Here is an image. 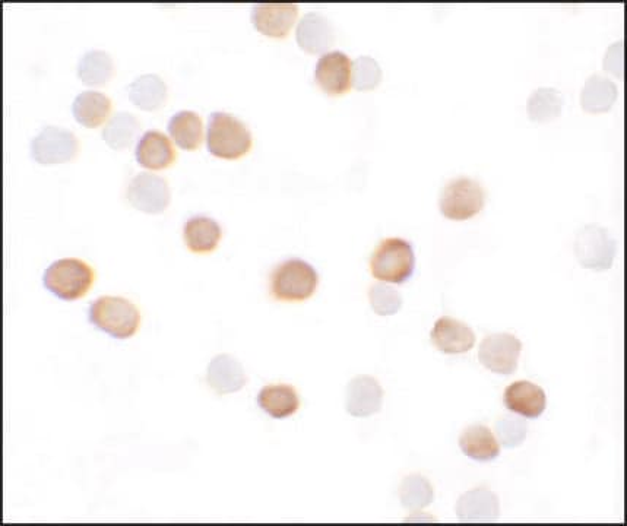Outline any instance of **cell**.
Here are the masks:
<instances>
[{
  "label": "cell",
  "mask_w": 627,
  "mask_h": 526,
  "mask_svg": "<svg viewBox=\"0 0 627 526\" xmlns=\"http://www.w3.org/2000/svg\"><path fill=\"white\" fill-rule=\"evenodd\" d=\"M208 151L223 160H237L252 148V133L233 114L215 112L209 116Z\"/></svg>",
  "instance_id": "obj_1"
},
{
  "label": "cell",
  "mask_w": 627,
  "mask_h": 526,
  "mask_svg": "<svg viewBox=\"0 0 627 526\" xmlns=\"http://www.w3.org/2000/svg\"><path fill=\"white\" fill-rule=\"evenodd\" d=\"M318 287V274L302 259H290L275 266L269 280L271 296L278 301L297 303L310 299Z\"/></svg>",
  "instance_id": "obj_2"
},
{
  "label": "cell",
  "mask_w": 627,
  "mask_h": 526,
  "mask_svg": "<svg viewBox=\"0 0 627 526\" xmlns=\"http://www.w3.org/2000/svg\"><path fill=\"white\" fill-rule=\"evenodd\" d=\"M416 268L413 247L404 239L391 237L380 242L370 259V271L376 280L402 284L410 280Z\"/></svg>",
  "instance_id": "obj_3"
},
{
  "label": "cell",
  "mask_w": 627,
  "mask_h": 526,
  "mask_svg": "<svg viewBox=\"0 0 627 526\" xmlns=\"http://www.w3.org/2000/svg\"><path fill=\"white\" fill-rule=\"evenodd\" d=\"M90 322L101 331L117 339L131 338L138 331V309L131 301L122 297L103 296L90 306Z\"/></svg>",
  "instance_id": "obj_4"
},
{
  "label": "cell",
  "mask_w": 627,
  "mask_h": 526,
  "mask_svg": "<svg viewBox=\"0 0 627 526\" xmlns=\"http://www.w3.org/2000/svg\"><path fill=\"white\" fill-rule=\"evenodd\" d=\"M43 282L59 299L74 301L88 293L94 282V271L81 259H60L46 269Z\"/></svg>",
  "instance_id": "obj_5"
},
{
  "label": "cell",
  "mask_w": 627,
  "mask_h": 526,
  "mask_svg": "<svg viewBox=\"0 0 627 526\" xmlns=\"http://www.w3.org/2000/svg\"><path fill=\"white\" fill-rule=\"evenodd\" d=\"M486 205V192L480 183L468 177L451 180L440 196V211L448 220H471Z\"/></svg>",
  "instance_id": "obj_6"
},
{
  "label": "cell",
  "mask_w": 627,
  "mask_h": 526,
  "mask_svg": "<svg viewBox=\"0 0 627 526\" xmlns=\"http://www.w3.org/2000/svg\"><path fill=\"white\" fill-rule=\"evenodd\" d=\"M575 253L584 268L606 271L613 265L616 242L606 228L589 224L576 236Z\"/></svg>",
  "instance_id": "obj_7"
},
{
  "label": "cell",
  "mask_w": 627,
  "mask_h": 526,
  "mask_svg": "<svg viewBox=\"0 0 627 526\" xmlns=\"http://www.w3.org/2000/svg\"><path fill=\"white\" fill-rule=\"evenodd\" d=\"M79 142L71 131L59 126H46L31 141V155L38 164H62L74 160Z\"/></svg>",
  "instance_id": "obj_8"
},
{
  "label": "cell",
  "mask_w": 627,
  "mask_h": 526,
  "mask_svg": "<svg viewBox=\"0 0 627 526\" xmlns=\"http://www.w3.org/2000/svg\"><path fill=\"white\" fill-rule=\"evenodd\" d=\"M129 204L145 214H161L170 204V188L163 177L139 173L129 182L126 190Z\"/></svg>",
  "instance_id": "obj_9"
},
{
  "label": "cell",
  "mask_w": 627,
  "mask_h": 526,
  "mask_svg": "<svg viewBox=\"0 0 627 526\" xmlns=\"http://www.w3.org/2000/svg\"><path fill=\"white\" fill-rule=\"evenodd\" d=\"M522 342L511 334L489 335L481 342L478 360L490 372L512 375L518 369Z\"/></svg>",
  "instance_id": "obj_10"
},
{
  "label": "cell",
  "mask_w": 627,
  "mask_h": 526,
  "mask_svg": "<svg viewBox=\"0 0 627 526\" xmlns=\"http://www.w3.org/2000/svg\"><path fill=\"white\" fill-rule=\"evenodd\" d=\"M315 79L323 93H348L353 87V60L342 52L326 53L316 65Z\"/></svg>",
  "instance_id": "obj_11"
},
{
  "label": "cell",
  "mask_w": 627,
  "mask_h": 526,
  "mask_svg": "<svg viewBox=\"0 0 627 526\" xmlns=\"http://www.w3.org/2000/svg\"><path fill=\"white\" fill-rule=\"evenodd\" d=\"M299 15V6L294 3H264L252 9L253 25L266 37L284 38L288 36Z\"/></svg>",
  "instance_id": "obj_12"
},
{
  "label": "cell",
  "mask_w": 627,
  "mask_h": 526,
  "mask_svg": "<svg viewBox=\"0 0 627 526\" xmlns=\"http://www.w3.org/2000/svg\"><path fill=\"white\" fill-rule=\"evenodd\" d=\"M382 386L372 376H357L348 383L345 410L356 418L378 414L383 404Z\"/></svg>",
  "instance_id": "obj_13"
},
{
  "label": "cell",
  "mask_w": 627,
  "mask_h": 526,
  "mask_svg": "<svg viewBox=\"0 0 627 526\" xmlns=\"http://www.w3.org/2000/svg\"><path fill=\"white\" fill-rule=\"evenodd\" d=\"M430 338L437 350L443 354L468 353L475 345L473 329L449 316L436 320Z\"/></svg>",
  "instance_id": "obj_14"
},
{
  "label": "cell",
  "mask_w": 627,
  "mask_h": 526,
  "mask_svg": "<svg viewBox=\"0 0 627 526\" xmlns=\"http://www.w3.org/2000/svg\"><path fill=\"white\" fill-rule=\"evenodd\" d=\"M296 40L304 52L309 55H321L334 46V27L328 18L318 12H310L304 15L297 25Z\"/></svg>",
  "instance_id": "obj_15"
},
{
  "label": "cell",
  "mask_w": 627,
  "mask_h": 526,
  "mask_svg": "<svg viewBox=\"0 0 627 526\" xmlns=\"http://www.w3.org/2000/svg\"><path fill=\"white\" fill-rule=\"evenodd\" d=\"M455 512L462 522H494L500 515L499 497L486 487L467 491L456 502Z\"/></svg>",
  "instance_id": "obj_16"
},
{
  "label": "cell",
  "mask_w": 627,
  "mask_h": 526,
  "mask_svg": "<svg viewBox=\"0 0 627 526\" xmlns=\"http://www.w3.org/2000/svg\"><path fill=\"white\" fill-rule=\"evenodd\" d=\"M503 402L512 413L525 418H538L546 411L547 396L540 386L528 380H519L506 388Z\"/></svg>",
  "instance_id": "obj_17"
},
{
  "label": "cell",
  "mask_w": 627,
  "mask_h": 526,
  "mask_svg": "<svg viewBox=\"0 0 627 526\" xmlns=\"http://www.w3.org/2000/svg\"><path fill=\"white\" fill-rule=\"evenodd\" d=\"M135 157L144 169L163 170L174 163L176 152L164 133L147 131L136 145Z\"/></svg>",
  "instance_id": "obj_18"
},
{
  "label": "cell",
  "mask_w": 627,
  "mask_h": 526,
  "mask_svg": "<svg viewBox=\"0 0 627 526\" xmlns=\"http://www.w3.org/2000/svg\"><path fill=\"white\" fill-rule=\"evenodd\" d=\"M246 382L242 364L236 358L223 354L209 363L207 383L215 394H234V392H239Z\"/></svg>",
  "instance_id": "obj_19"
},
{
  "label": "cell",
  "mask_w": 627,
  "mask_h": 526,
  "mask_svg": "<svg viewBox=\"0 0 627 526\" xmlns=\"http://www.w3.org/2000/svg\"><path fill=\"white\" fill-rule=\"evenodd\" d=\"M258 404L266 414L275 420L291 417L299 411L300 398L291 385H266L258 396Z\"/></svg>",
  "instance_id": "obj_20"
},
{
  "label": "cell",
  "mask_w": 627,
  "mask_h": 526,
  "mask_svg": "<svg viewBox=\"0 0 627 526\" xmlns=\"http://www.w3.org/2000/svg\"><path fill=\"white\" fill-rule=\"evenodd\" d=\"M459 448L468 458L478 462H489L500 455V446L492 430L475 424L459 436Z\"/></svg>",
  "instance_id": "obj_21"
},
{
  "label": "cell",
  "mask_w": 627,
  "mask_h": 526,
  "mask_svg": "<svg viewBox=\"0 0 627 526\" xmlns=\"http://www.w3.org/2000/svg\"><path fill=\"white\" fill-rule=\"evenodd\" d=\"M221 236H223V231L217 221L208 217L190 218L183 230L186 246L190 252L199 253V255L214 252L220 243Z\"/></svg>",
  "instance_id": "obj_22"
},
{
  "label": "cell",
  "mask_w": 627,
  "mask_h": 526,
  "mask_svg": "<svg viewBox=\"0 0 627 526\" xmlns=\"http://www.w3.org/2000/svg\"><path fill=\"white\" fill-rule=\"evenodd\" d=\"M128 97L133 106L144 112H155L167 100V87L157 75L138 76L128 87Z\"/></svg>",
  "instance_id": "obj_23"
},
{
  "label": "cell",
  "mask_w": 627,
  "mask_h": 526,
  "mask_svg": "<svg viewBox=\"0 0 627 526\" xmlns=\"http://www.w3.org/2000/svg\"><path fill=\"white\" fill-rule=\"evenodd\" d=\"M112 110V101L106 94L98 91H84L76 95L72 104V114L76 122L85 128H98Z\"/></svg>",
  "instance_id": "obj_24"
},
{
  "label": "cell",
  "mask_w": 627,
  "mask_h": 526,
  "mask_svg": "<svg viewBox=\"0 0 627 526\" xmlns=\"http://www.w3.org/2000/svg\"><path fill=\"white\" fill-rule=\"evenodd\" d=\"M169 133L177 147L193 151L201 147L204 139V123L201 116L189 110L174 114L169 122Z\"/></svg>",
  "instance_id": "obj_25"
},
{
  "label": "cell",
  "mask_w": 627,
  "mask_h": 526,
  "mask_svg": "<svg viewBox=\"0 0 627 526\" xmlns=\"http://www.w3.org/2000/svg\"><path fill=\"white\" fill-rule=\"evenodd\" d=\"M617 100V87L606 76L592 75L585 82L581 94V106L588 113L610 112Z\"/></svg>",
  "instance_id": "obj_26"
},
{
  "label": "cell",
  "mask_w": 627,
  "mask_h": 526,
  "mask_svg": "<svg viewBox=\"0 0 627 526\" xmlns=\"http://www.w3.org/2000/svg\"><path fill=\"white\" fill-rule=\"evenodd\" d=\"M139 122L133 114L128 112L114 113L104 126L103 141L112 150L120 151L131 147L139 132Z\"/></svg>",
  "instance_id": "obj_27"
},
{
  "label": "cell",
  "mask_w": 627,
  "mask_h": 526,
  "mask_svg": "<svg viewBox=\"0 0 627 526\" xmlns=\"http://www.w3.org/2000/svg\"><path fill=\"white\" fill-rule=\"evenodd\" d=\"M114 75L112 57L101 50L85 53L78 63V78L88 87L107 84Z\"/></svg>",
  "instance_id": "obj_28"
},
{
  "label": "cell",
  "mask_w": 627,
  "mask_h": 526,
  "mask_svg": "<svg viewBox=\"0 0 627 526\" xmlns=\"http://www.w3.org/2000/svg\"><path fill=\"white\" fill-rule=\"evenodd\" d=\"M563 95L554 88H538L528 100V116L532 122L547 123L562 114Z\"/></svg>",
  "instance_id": "obj_29"
},
{
  "label": "cell",
  "mask_w": 627,
  "mask_h": 526,
  "mask_svg": "<svg viewBox=\"0 0 627 526\" xmlns=\"http://www.w3.org/2000/svg\"><path fill=\"white\" fill-rule=\"evenodd\" d=\"M398 494L402 506L413 512L427 508L433 502L432 484L423 475L413 474L405 477Z\"/></svg>",
  "instance_id": "obj_30"
},
{
  "label": "cell",
  "mask_w": 627,
  "mask_h": 526,
  "mask_svg": "<svg viewBox=\"0 0 627 526\" xmlns=\"http://www.w3.org/2000/svg\"><path fill=\"white\" fill-rule=\"evenodd\" d=\"M373 312L379 316H391L399 312L402 296L395 288L385 284H373L369 291Z\"/></svg>",
  "instance_id": "obj_31"
},
{
  "label": "cell",
  "mask_w": 627,
  "mask_h": 526,
  "mask_svg": "<svg viewBox=\"0 0 627 526\" xmlns=\"http://www.w3.org/2000/svg\"><path fill=\"white\" fill-rule=\"evenodd\" d=\"M382 81V69L372 57H359L353 63V87L359 91L375 90Z\"/></svg>",
  "instance_id": "obj_32"
},
{
  "label": "cell",
  "mask_w": 627,
  "mask_h": 526,
  "mask_svg": "<svg viewBox=\"0 0 627 526\" xmlns=\"http://www.w3.org/2000/svg\"><path fill=\"white\" fill-rule=\"evenodd\" d=\"M496 433L506 448H518L527 436V426L521 418L503 417L496 423Z\"/></svg>",
  "instance_id": "obj_33"
},
{
  "label": "cell",
  "mask_w": 627,
  "mask_h": 526,
  "mask_svg": "<svg viewBox=\"0 0 627 526\" xmlns=\"http://www.w3.org/2000/svg\"><path fill=\"white\" fill-rule=\"evenodd\" d=\"M604 69L619 78L623 76V43H616L608 49L604 59Z\"/></svg>",
  "instance_id": "obj_34"
}]
</instances>
